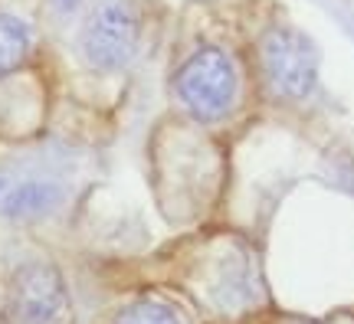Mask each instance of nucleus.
Returning a JSON list of instances; mask_svg holds the SVG:
<instances>
[{"label":"nucleus","instance_id":"f257e3e1","mask_svg":"<svg viewBox=\"0 0 354 324\" xmlns=\"http://www.w3.org/2000/svg\"><path fill=\"white\" fill-rule=\"evenodd\" d=\"M174 92L180 105L187 108L197 122H220L227 118L236 99V73L223 50L201 46L180 66L174 79Z\"/></svg>","mask_w":354,"mask_h":324},{"label":"nucleus","instance_id":"f03ea898","mask_svg":"<svg viewBox=\"0 0 354 324\" xmlns=\"http://www.w3.org/2000/svg\"><path fill=\"white\" fill-rule=\"evenodd\" d=\"M141 37V17L131 0H102L95 10L82 23V56L92 69L99 73H118L125 69L135 53H138Z\"/></svg>","mask_w":354,"mask_h":324},{"label":"nucleus","instance_id":"7ed1b4c3","mask_svg":"<svg viewBox=\"0 0 354 324\" xmlns=\"http://www.w3.org/2000/svg\"><path fill=\"white\" fill-rule=\"evenodd\" d=\"M259 66L269 92L279 99H305L318 82L315 43L292 26H272L266 33L259 46Z\"/></svg>","mask_w":354,"mask_h":324},{"label":"nucleus","instance_id":"20e7f679","mask_svg":"<svg viewBox=\"0 0 354 324\" xmlns=\"http://www.w3.org/2000/svg\"><path fill=\"white\" fill-rule=\"evenodd\" d=\"M66 308L63 275L50 262H26L13 272L10 314L17 324H53Z\"/></svg>","mask_w":354,"mask_h":324},{"label":"nucleus","instance_id":"39448f33","mask_svg":"<svg viewBox=\"0 0 354 324\" xmlns=\"http://www.w3.org/2000/svg\"><path fill=\"white\" fill-rule=\"evenodd\" d=\"M59 203H63V187L56 180H24L3 193L0 213L13 223H37L50 216Z\"/></svg>","mask_w":354,"mask_h":324},{"label":"nucleus","instance_id":"423d86ee","mask_svg":"<svg viewBox=\"0 0 354 324\" xmlns=\"http://www.w3.org/2000/svg\"><path fill=\"white\" fill-rule=\"evenodd\" d=\"M33 46V26L24 17L13 13H0V79L20 69L26 53Z\"/></svg>","mask_w":354,"mask_h":324},{"label":"nucleus","instance_id":"0eeeda50","mask_svg":"<svg viewBox=\"0 0 354 324\" xmlns=\"http://www.w3.org/2000/svg\"><path fill=\"white\" fill-rule=\"evenodd\" d=\"M112 324H184V318L174 305H167L161 298H138L128 301L125 308L115 314Z\"/></svg>","mask_w":354,"mask_h":324},{"label":"nucleus","instance_id":"6e6552de","mask_svg":"<svg viewBox=\"0 0 354 324\" xmlns=\"http://www.w3.org/2000/svg\"><path fill=\"white\" fill-rule=\"evenodd\" d=\"M56 7H59V10H76L79 0H56Z\"/></svg>","mask_w":354,"mask_h":324},{"label":"nucleus","instance_id":"1a4fd4ad","mask_svg":"<svg viewBox=\"0 0 354 324\" xmlns=\"http://www.w3.org/2000/svg\"><path fill=\"white\" fill-rule=\"evenodd\" d=\"M3 193H7V177L0 174V200H3Z\"/></svg>","mask_w":354,"mask_h":324}]
</instances>
